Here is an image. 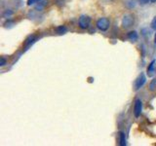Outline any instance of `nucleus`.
I'll return each instance as SVG.
<instances>
[{
  "instance_id": "obj_10",
  "label": "nucleus",
  "mask_w": 156,
  "mask_h": 146,
  "mask_svg": "<svg viewBox=\"0 0 156 146\" xmlns=\"http://www.w3.org/2000/svg\"><path fill=\"white\" fill-rule=\"evenodd\" d=\"M57 32L58 34H63V33H66V26H60V27H58L57 28Z\"/></svg>"
},
{
  "instance_id": "obj_16",
  "label": "nucleus",
  "mask_w": 156,
  "mask_h": 146,
  "mask_svg": "<svg viewBox=\"0 0 156 146\" xmlns=\"http://www.w3.org/2000/svg\"><path fill=\"white\" fill-rule=\"evenodd\" d=\"M151 2H153V3H154V2H156V0H151Z\"/></svg>"
},
{
  "instance_id": "obj_9",
  "label": "nucleus",
  "mask_w": 156,
  "mask_h": 146,
  "mask_svg": "<svg viewBox=\"0 0 156 146\" xmlns=\"http://www.w3.org/2000/svg\"><path fill=\"white\" fill-rule=\"evenodd\" d=\"M149 91L150 92H155L156 91V78H154V79L150 82V84H149Z\"/></svg>"
},
{
  "instance_id": "obj_1",
  "label": "nucleus",
  "mask_w": 156,
  "mask_h": 146,
  "mask_svg": "<svg viewBox=\"0 0 156 146\" xmlns=\"http://www.w3.org/2000/svg\"><path fill=\"white\" fill-rule=\"evenodd\" d=\"M110 26V22L107 18H101L97 22V27L101 31H106Z\"/></svg>"
},
{
  "instance_id": "obj_12",
  "label": "nucleus",
  "mask_w": 156,
  "mask_h": 146,
  "mask_svg": "<svg viewBox=\"0 0 156 146\" xmlns=\"http://www.w3.org/2000/svg\"><path fill=\"white\" fill-rule=\"evenodd\" d=\"M150 1L151 0H139L140 4H141V5H146V4H148Z\"/></svg>"
},
{
  "instance_id": "obj_7",
  "label": "nucleus",
  "mask_w": 156,
  "mask_h": 146,
  "mask_svg": "<svg viewBox=\"0 0 156 146\" xmlns=\"http://www.w3.org/2000/svg\"><path fill=\"white\" fill-rule=\"evenodd\" d=\"M128 38L131 41H136V39H138V33L136 31H131L128 33Z\"/></svg>"
},
{
  "instance_id": "obj_13",
  "label": "nucleus",
  "mask_w": 156,
  "mask_h": 146,
  "mask_svg": "<svg viewBox=\"0 0 156 146\" xmlns=\"http://www.w3.org/2000/svg\"><path fill=\"white\" fill-rule=\"evenodd\" d=\"M151 27H152L153 29H155V30H156V18H154V19H153V21H152V23H151Z\"/></svg>"
},
{
  "instance_id": "obj_17",
  "label": "nucleus",
  "mask_w": 156,
  "mask_h": 146,
  "mask_svg": "<svg viewBox=\"0 0 156 146\" xmlns=\"http://www.w3.org/2000/svg\"><path fill=\"white\" fill-rule=\"evenodd\" d=\"M106 1H107V0H106Z\"/></svg>"
},
{
  "instance_id": "obj_15",
  "label": "nucleus",
  "mask_w": 156,
  "mask_h": 146,
  "mask_svg": "<svg viewBox=\"0 0 156 146\" xmlns=\"http://www.w3.org/2000/svg\"><path fill=\"white\" fill-rule=\"evenodd\" d=\"M154 43L156 44V33H155V36H154Z\"/></svg>"
},
{
  "instance_id": "obj_4",
  "label": "nucleus",
  "mask_w": 156,
  "mask_h": 146,
  "mask_svg": "<svg viewBox=\"0 0 156 146\" xmlns=\"http://www.w3.org/2000/svg\"><path fill=\"white\" fill-rule=\"evenodd\" d=\"M146 82V78L144 76V73H141L140 75H139V77L136 78V81H135V90L138 91L140 90L141 87L144 85V83Z\"/></svg>"
},
{
  "instance_id": "obj_3",
  "label": "nucleus",
  "mask_w": 156,
  "mask_h": 146,
  "mask_svg": "<svg viewBox=\"0 0 156 146\" xmlns=\"http://www.w3.org/2000/svg\"><path fill=\"white\" fill-rule=\"evenodd\" d=\"M78 23H79V26L80 28L82 29H86L89 27L90 23H91V19L88 17V16H85V15H83V16H81L79 18V22H78Z\"/></svg>"
},
{
  "instance_id": "obj_11",
  "label": "nucleus",
  "mask_w": 156,
  "mask_h": 146,
  "mask_svg": "<svg viewBox=\"0 0 156 146\" xmlns=\"http://www.w3.org/2000/svg\"><path fill=\"white\" fill-rule=\"evenodd\" d=\"M39 1V0H27V5H33V4H36L37 2Z\"/></svg>"
},
{
  "instance_id": "obj_5",
  "label": "nucleus",
  "mask_w": 156,
  "mask_h": 146,
  "mask_svg": "<svg viewBox=\"0 0 156 146\" xmlns=\"http://www.w3.org/2000/svg\"><path fill=\"white\" fill-rule=\"evenodd\" d=\"M141 110H143V103H141V100L140 99H136L135 100V104H134V113L136 117H139L141 113Z\"/></svg>"
},
{
  "instance_id": "obj_2",
  "label": "nucleus",
  "mask_w": 156,
  "mask_h": 146,
  "mask_svg": "<svg viewBox=\"0 0 156 146\" xmlns=\"http://www.w3.org/2000/svg\"><path fill=\"white\" fill-rule=\"evenodd\" d=\"M133 23H134V17L131 14L125 15L123 17V19H122V26H123V27L129 28L133 26Z\"/></svg>"
},
{
  "instance_id": "obj_8",
  "label": "nucleus",
  "mask_w": 156,
  "mask_h": 146,
  "mask_svg": "<svg viewBox=\"0 0 156 146\" xmlns=\"http://www.w3.org/2000/svg\"><path fill=\"white\" fill-rule=\"evenodd\" d=\"M154 64H155V61H152L150 62L149 66L147 67V74H148V76L152 75L153 70H154Z\"/></svg>"
},
{
  "instance_id": "obj_14",
  "label": "nucleus",
  "mask_w": 156,
  "mask_h": 146,
  "mask_svg": "<svg viewBox=\"0 0 156 146\" xmlns=\"http://www.w3.org/2000/svg\"><path fill=\"white\" fill-rule=\"evenodd\" d=\"M5 63H6V61H5V58L4 57H1V61H0V66L5 65Z\"/></svg>"
},
{
  "instance_id": "obj_6",
  "label": "nucleus",
  "mask_w": 156,
  "mask_h": 146,
  "mask_svg": "<svg viewBox=\"0 0 156 146\" xmlns=\"http://www.w3.org/2000/svg\"><path fill=\"white\" fill-rule=\"evenodd\" d=\"M119 141H120V145L121 146H125L126 145V137H125V134L120 131L119 133Z\"/></svg>"
}]
</instances>
